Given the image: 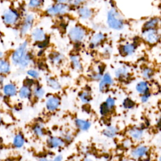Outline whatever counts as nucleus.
<instances>
[{
    "label": "nucleus",
    "mask_w": 161,
    "mask_h": 161,
    "mask_svg": "<svg viewBox=\"0 0 161 161\" xmlns=\"http://www.w3.org/2000/svg\"><path fill=\"white\" fill-rule=\"evenodd\" d=\"M108 24L114 30H121L123 28V20L119 13L114 9H111L108 13Z\"/></svg>",
    "instance_id": "obj_1"
},
{
    "label": "nucleus",
    "mask_w": 161,
    "mask_h": 161,
    "mask_svg": "<svg viewBox=\"0 0 161 161\" xmlns=\"http://www.w3.org/2000/svg\"><path fill=\"white\" fill-rule=\"evenodd\" d=\"M28 47V42L24 41L21 43L12 53L11 55V60L13 64L18 65L23 58L26 55Z\"/></svg>",
    "instance_id": "obj_2"
},
{
    "label": "nucleus",
    "mask_w": 161,
    "mask_h": 161,
    "mask_svg": "<svg viewBox=\"0 0 161 161\" xmlns=\"http://www.w3.org/2000/svg\"><path fill=\"white\" fill-rule=\"evenodd\" d=\"M19 18L18 12L16 9L11 8L5 9L1 16L3 22L8 26L15 25L18 22Z\"/></svg>",
    "instance_id": "obj_3"
},
{
    "label": "nucleus",
    "mask_w": 161,
    "mask_h": 161,
    "mask_svg": "<svg viewBox=\"0 0 161 161\" xmlns=\"http://www.w3.org/2000/svg\"><path fill=\"white\" fill-rule=\"evenodd\" d=\"M86 35V32L84 28L79 26H76L70 29L69 33L70 38L75 42H78L82 41Z\"/></svg>",
    "instance_id": "obj_4"
},
{
    "label": "nucleus",
    "mask_w": 161,
    "mask_h": 161,
    "mask_svg": "<svg viewBox=\"0 0 161 161\" xmlns=\"http://www.w3.org/2000/svg\"><path fill=\"white\" fill-rule=\"evenodd\" d=\"M69 9V8L65 4L59 3L52 6L47 9V13L50 15L54 16L58 14H63L66 13Z\"/></svg>",
    "instance_id": "obj_5"
},
{
    "label": "nucleus",
    "mask_w": 161,
    "mask_h": 161,
    "mask_svg": "<svg viewBox=\"0 0 161 161\" xmlns=\"http://www.w3.org/2000/svg\"><path fill=\"white\" fill-rule=\"evenodd\" d=\"M2 92L7 97H13L18 94L17 86L13 82L4 84L2 87Z\"/></svg>",
    "instance_id": "obj_6"
},
{
    "label": "nucleus",
    "mask_w": 161,
    "mask_h": 161,
    "mask_svg": "<svg viewBox=\"0 0 161 161\" xmlns=\"http://www.w3.org/2000/svg\"><path fill=\"white\" fill-rule=\"evenodd\" d=\"M143 34L146 41L151 44L157 43L159 39V33L155 29L145 30Z\"/></svg>",
    "instance_id": "obj_7"
},
{
    "label": "nucleus",
    "mask_w": 161,
    "mask_h": 161,
    "mask_svg": "<svg viewBox=\"0 0 161 161\" xmlns=\"http://www.w3.org/2000/svg\"><path fill=\"white\" fill-rule=\"evenodd\" d=\"M33 21L34 16L33 14H28L25 17L20 28V33L21 35H25L30 30L33 24Z\"/></svg>",
    "instance_id": "obj_8"
},
{
    "label": "nucleus",
    "mask_w": 161,
    "mask_h": 161,
    "mask_svg": "<svg viewBox=\"0 0 161 161\" xmlns=\"http://www.w3.org/2000/svg\"><path fill=\"white\" fill-rule=\"evenodd\" d=\"M60 105V99L55 96L48 97L46 102V107L48 110L53 111L56 110Z\"/></svg>",
    "instance_id": "obj_9"
},
{
    "label": "nucleus",
    "mask_w": 161,
    "mask_h": 161,
    "mask_svg": "<svg viewBox=\"0 0 161 161\" xmlns=\"http://www.w3.org/2000/svg\"><path fill=\"white\" fill-rule=\"evenodd\" d=\"M25 142V140L24 136L21 133H18L14 135L13 136L12 140V145L16 148H21L24 146Z\"/></svg>",
    "instance_id": "obj_10"
},
{
    "label": "nucleus",
    "mask_w": 161,
    "mask_h": 161,
    "mask_svg": "<svg viewBox=\"0 0 161 161\" xmlns=\"http://www.w3.org/2000/svg\"><path fill=\"white\" fill-rule=\"evenodd\" d=\"M113 84V79L109 74H106L102 78L99 83V90L101 92L104 91L108 86Z\"/></svg>",
    "instance_id": "obj_11"
},
{
    "label": "nucleus",
    "mask_w": 161,
    "mask_h": 161,
    "mask_svg": "<svg viewBox=\"0 0 161 161\" xmlns=\"http://www.w3.org/2000/svg\"><path fill=\"white\" fill-rule=\"evenodd\" d=\"M32 91L31 87L26 85L22 86L19 90H18V94L21 99H28L31 95Z\"/></svg>",
    "instance_id": "obj_12"
},
{
    "label": "nucleus",
    "mask_w": 161,
    "mask_h": 161,
    "mask_svg": "<svg viewBox=\"0 0 161 161\" xmlns=\"http://www.w3.org/2000/svg\"><path fill=\"white\" fill-rule=\"evenodd\" d=\"M32 38L36 42H42L45 40V35L44 31L41 28H35L31 33Z\"/></svg>",
    "instance_id": "obj_13"
},
{
    "label": "nucleus",
    "mask_w": 161,
    "mask_h": 161,
    "mask_svg": "<svg viewBox=\"0 0 161 161\" xmlns=\"http://www.w3.org/2000/svg\"><path fill=\"white\" fill-rule=\"evenodd\" d=\"M10 62L5 58H0V74L6 75L11 71Z\"/></svg>",
    "instance_id": "obj_14"
},
{
    "label": "nucleus",
    "mask_w": 161,
    "mask_h": 161,
    "mask_svg": "<svg viewBox=\"0 0 161 161\" xmlns=\"http://www.w3.org/2000/svg\"><path fill=\"white\" fill-rule=\"evenodd\" d=\"M64 143L62 139L58 137L52 136L48 139V144L49 147L53 148H57L62 147Z\"/></svg>",
    "instance_id": "obj_15"
},
{
    "label": "nucleus",
    "mask_w": 161,
    "mask_h": 161,
    "mask_svg": "<svg viewBox=\"0 0 161 161\" xmlns=\"http://www.w3.org/2000/svg\"><path fill=\"white\" fill-rule=\"evenodd\" d=\"M148 152V148L145 146H140L133 150L131 152V155L135 158H140L146 155Z\"/></svg>",
    "instance_id": "obj_16"
},
{
    "label": "nucleus",
    "mask_w": 161,
    "mask_h": 161,
    "mask_svg": "<svg viewBox=\"0 0 161 161\" xmlns=\"http://www.w3.org/2000/svg\"><path fill=\"white\" fill-rule=\"evenodd\" d=\"M135 50V47L133 44H126L121 47L120 53L124 56H128L133 54Z\"/></svg>",
    "instance_id": "obj_17"
},
{
    "label": "nucleus",
    "mask_w": 161,
    "mask_h": 161,
    "mask_svg": "<svg viewBox=\"0 0 161 161\" xmlns=\"http://www.w3.org/2000/svg\"><path fill=\"white\" fill-rule=\"evenodd\" d=\"M75 123L80 130L83 131L88 130L91 125L89 121L82 119H76L75 120Z\"/></svg>",
    "instance_id": "obj_18"
},
{
    "label": "nucleus",
    "mask_w": 161,
    "mask_h": 161,
    "mask_svg": "<svg viewBox=\"0 0 161 161\" xmlns=\"http://www.w3.org/2000/svg\"><path fill=\"white\" fill-rule=\"evenodd\" d=\"M104 35L101 33H98L95 34L91 41V45L92 47H97L98 45H99L101 43V42H103V40H104Z\"/></svg>",
    "instance_id": "obj_19"
},
{
    "label": "nucleus",
    "mask_w": 161,
    "mask_h": 161,
    "mask_svg": "<svg viewBox=\"0 0 161 161\" xmlns=\"http://www.w3.org/2000/svg\"><path fill=\"white\" fill-rule=\"evenodd\" d=\"M78 14L81 18L84 19H89L92 16L91 10L86 7H83L80 8L78 11Z\"/></svg>",
    "instance_id": "obj_20"
},
{
    "label": "nucleus",
    "mask_w": 161,
    "mask_h": 161,
    "mask_svg": "<svg viewBox=\"0 0 161 161\" xmlns=\"http://www.w3.org/2000/svg\"><path fill=\"white\" fill-rule=\"evenodd\" d=\"M136 89L139 93L144 94L148 92V86L146 82L142 81L137 84L136 86Z\"/></svg>",
    "instance_id": "obj_21"
},
{
    "label": "nucleus",
    "mask_w": 161,
    "mask_h": 161,
    "mask_svg": "<svg viewBox=\"0 0 161 161\" xmlns=\"http://www.w3.org/2000/svg\"><path fill=\"white\" fill-rule=\"evenodd\" d=\"M143 130L138 128H134L130 131V135L135 140L141 139L142 137L143 136Z\"/></svg>",
    "instance_id": "obj_22"
},
{
    "label": "nucleus",
    "mask_w": 161,
    "mask_h": 161,
    "mask_svg": "<svg viewBox=\"0 0 161 161\" xmlns=\"http://www.w3.org/2000/svg\"><path fill=\"white\" fill-rule=\"evenodd\" d=\"M118 130L116 127L110 126L107 127L104 131H103V134L109 138H113L115 136L117 135Z\"/></svg>",
    "instance_id": "obj_23"
},
{
    "label": "nucleus",
    "mask_w": 161,
    "mask_h": 161,
    "mask_svg": "<svg viewBox=\"0 0 161 161\" xmlns=\"http://www.w3.org/2000/svg\"><path fill=\"white\" fill-rule=\"evenodd\" d=\"M128 75V71L126 67H120L115 71V75L118 79H126Z\"/></svg>",
    "instance_id": "obj_24"
},
{
    "label": "nucleus",
    "mask_w": 161,
    "mask_h": 161,
    "mask_svg": "<svg viewBox=\"0 0 161 161\" xmlns=\"http://www.w3.org/2000/svg\"><path fill=\"white\" fill-rule=\"evenodd\" d=\"M158 23V18H152L145 23L144 29L145 30L155 29V27L157 26Z\"/></svg>",
    "instance_id": "obj_25"
},
{
    "label": "nucleus",
    "mask_w": 161,
    "mask_h": 161,
    "mask_svg": "<svg viewBox=\"0 0 161 161\" xmlns=\"http://www.w3.org/2000/svg\"><path fill=\"white\" fill-rule=\"evenodd\" d=\"M31 60V57L30 55L26 53V55L25 56V57L23 58V60L21 61L19 64L18 65V66L20 68L24 69V68L26 67L30 64Z\"/></svg>",
    "instance_id": "obj_26"
},
{
    "label": "nucleus",
    "mask_w": 161,
    "mask_h": 161,
    "mask_svg": "<svg viewBox=\"0 0 161 161\" xmlns=\"http://www.w3.org/2000/svg\"><path fill=\"white\" fill-rule=\"evenodd\" d=\"M47 84L50 87L54 90H58L60 89V84L53 78H49L47 79Z\"/></svg>",
    "instance_id": "obj_27"
},
{
    "label": "nucleus",
    "mask_w": 161,
    "mask_h": 161,
    "mask_svg": "<svg viewBox=\"0 0 161 161\" xmlns=\"http://www.w3.org/2000/svg\"><path fill=\"white\" fill-rule=\"evenodd\" d=\"M70 60L72 61V65L74 66V67L77 69V70H80L82 67H81V64L80 62L79 61V58L75 56V55H72L70 56Z\"/></svg>",
    "instance_id": "obj_28"
},
{
    "label": "nucleus",
    "mask_w": 161,
    "mask_h": 161,
    "mask_svg": "<svg viewBox=\"0 0 161 161\" xmlns=\"http://www.w3.org/2000/svg\"><path fill=\"white\" fill-rule=\"evenodd\" d=\"M34 96L37 98H42L44 95V90L40 86H36L33 91Z\"/></svg>",
    "instance_id": "obj_29"
},
{
    "label": "nucleus",
    "mask_w": 161,
    "mask_h": 161,
    "mask_svg": "<svg viewBox=\"0 0 161 161\" xmlns=\"http://www.w3.org/2000/svg\"><path fill=\"white\" fill-rule=\"evenodd\" d=\"M33 131L35 135L38 136H42L43 135V126L41 125H36L33 128Z\"/></svg>",
    "instance_id": "obj_30"
},
{
    "label": "nucleus",
    "mask_w": 161,
    "mask_h": 161,
    "mask_svg": "<svg viewBox=\"0 0 161 161\" xmlns=\"http://www.w3.org/2000/svg\"><path fill=\"white\" fill-rule=\"evenodd\" d=\"M79 97L83 103H89L91 100V94L89 93H88L87 92H81L79 95Z\"/></svg>",
    "instance_id": "obj_31"
},
{
    "label": "nucleus",
    "mask_w": 161,
    "mask_h": 161,
    "mask_svg": "<svg viewBox=\"0 0 161 161\" xmlns=\"http://www.w3.org/2000/svg\"><path fill=\"white\" fill-rule=\"evenodd\" d=\"M123 105L125 108L126 109H131L134 107L135 106V103L130 98H126L124 100L123 103Z\"/></svg>",
    "instance_id": "obj_32"
},
{
    "label": "nucleus",
    "mask_w": 161,
    "mask_h": 161,
    "mask_svg": "<svg viewBox=\"0 0 161 161\" xmlns=\"http://www.w3.org/2000/svg\"><path fill=\"white\" fill-rule=\"evenodd\" d=\"M143 75L145 78L146 79H151L153 76V72L152 70V69H150V68H146L143 70Z\"/></svg>",
    "instance_id": "obj_33"
},
{
    "label": "nucleus",
    "mask_w": 161,
    "mask_h": 161,
    "mask_svg": "<svg viewBox=\"0 0 161 161\" xmlns=\"http://www.w3.org/2000/svg\"><path fill=\"white\" fill-rule=\"evenodd\" d=\"M109 111H110V109L108 108V106H106L105 103H103L101 105L100 109H99V111H100V114L101 115H103V116L106 115L109 112Z\"/></svg>",
    "instance_id": "obj_34"
},
{
    "label": "nucleus",
    "mask_w": 161,
    "mask_h": 161,
    "mask_svg": "<svg viewBox=\"0 0 161 161\" xmlns=\"http://www.w3.org/2000/svg\"><path fill=\"white\" fill-rule=\"evenodd\" d=\"M41 4L40 0H30L28 2V6L31 8H35Z\"/></svg>",
    "instance_id": "obj_35"
},
{
    "label": "nucleus",
    "mask_w": 161,
    "mask_h": 161,
    "mask_svg": "<svg viewBox=\"0 0 161 161\" xmlns=\"http://www.w3.org/2000/svg\"><path fill=\"white\" fill-rule=\"evenodd\" d=\"M105 103H106V106H108V108L111 110V109H112L113 108L114 106V103H115V102H114V99H113L112 97H108V98L106 99Z\"/></svg>",
    "instance_id": "obj_36"
},
{
    "label": "nucleus",
    "mask_w": 161,
    "mask_h": 161,
    "mask_svg": "<svg viewBox=\"0 0 161 161\" xmlns=\"http://www.w3.org/2000/svg\"><path fill=\"white\" fill-rule=\"evenodd\" d=\"M50 58L53 63H58L62 60V57L58 53H53L50 56Z\"/></svg>",
    "instance_id": "obj_37"
},
{
    "label": "nucleus",
    "mask_w": 161,
    "mask_h": 161,
    "mask_svg": "<svg viewBox=\"0 0 161 161\" xmlns=\"http://www.w3.org/2000/svg\"><path fill=\"white\" fill-rule=\"evenodd\" d=\"M26 73L30 77H33V78L36 79V78H38L39 76L38 72H37L36 70H35L34 69H30L26 72Z\"/></svg>",
    "instance_id": "obj_38"
},
{
    "label": "nucleus",
    "mask_w": 161,
    "mask_h": 161,
    "mask_svg": "<svg viewBox=\"0 0 161 161\" xmlns=\"http://www.w3.org/2000/svg\"><path fill=\"white\" fill-rule=\"evenodd\" d=\"M149 97H150V94H149L148 92L144 94L142 96L141 100H142V101L143 103H146V102L148 100Z\"/></svg>",
    "instance_id": "obj_39"
},
{
    "label": "nucleus",
    "mask_w": 161,
    "mask_h": 161,
    "mask_svg": "<svg viewBox=\"0 0 161 161\" xmlns=\"http://www.w3.org/2000/svg\"><path fill=\"white\" fill-rule=\"evenodd\" d=\"M33 84V80L32 79L28 78L25 80V84L24 85H26L27 86H29L31 87V86Z\"/></svg>",
    "instance_id": "obj_40"
},
{
    "label": "nucleus",
    "mask_w": 161,
    "mask_h": 161,
    "mask_svg": "<svg viewBox=\"0 0 161 161\" xmlns=\"http://www.w3.org/2000/svg\"><path fill=\"white\" fill-rule=\"evenodd\" d=\"M84 0H70V3L74 5V6H77L79 4H80V3H82V2Z\"/></svg>",
    "instance_id": "obj_41"
},
{
    "label": "nucleus",
    "mask_w": 161,
    "mask_h": 161,
    "mask_svg": "<svg viewBox=\"0 0 161 161\" xmlns=\"http://www.w3.org/2000/svg\"><path fill=\"white\" fill-rule=\"evenodd\" d=\"M5 75L0 74V85H3L5 81Z\"/></svg>",
    "instance_id": "obj_42"
},
{
    "label": "nucleus",
    "mask_w": 161,
    "mask_h": 161,
    "mask_svg": "<svg viewBox=\"0 0 161 161\" xmlns=\"http://www.w3.org/2000/svg\"><path fill=\"white\" fill-rule=\"evenodd\" d=\"M62 156L61 155H58L56 157H55L54 159L52 161H62Z\"/></svg>",
    "instance_id": "obj_43"
},
{
    "label": "nucleus",
    "mask_w": 161,
    "mask_h": 161,
    "mask_svg": "<svg viewBox=\"0 0 161 161\" xmlns=\"http://www.w3.org/2000/svg\"><path fill=\"white\" fill-rule=\"evenodd\" d=\"M58 3H62V4H64V3H67V2H68V1H69L70 0H57Z\"/></svg>",
    "instance_id": "obj_44"
},
{
    "label": "nucleus",
    "mask_w": 161,
    "mask_h": 161,
    "mask_svg": "<svg viewBox=\"0 0 161 161\" xmlns=\"http://www.w3.org/2000/svg\"><path fill=\"white\" fill-rule=\"evenodd\" d=\"M4 56V53L2 51H0V58H3Z\"/></svg>",
    "instance_id": "obj_45"
},
{
    "label": "nucleus",
    "mask_w": 161,
    "mask_h": 161,
    "mask_svg": "<svg viewBox=\"0 0 161 161\" xmlns=\"http://www.w3.org/2000/svg\"><path fill=\"white\" fill-rule=\"evenodd\" d=\"M39 161H52V160H48V159L46 158H41L39 159Z\"/></svg>",
    "instance_id": "obj_46"
},
{
    "label": "nucleus",
    "mask_w": 161,
    "mask_h": 161,
    "mask_svg": "<svg viewBox=\"0 0 161 161\" xmlns=\"http://www.w3.org/2000/svg\"><path fill=\"white\" fill-rule=\"evenodd\" d=\"M3 123V117H2V115H1V113L0 112V125Z\"/></svg>",
    "instance_id": "obj_47"
},
{
    "label": "nucleus",
    "mask_w": 161,
    "mask_h": 161,
    "mask_svg": "<svg viewBox=\"0 0 161 161\" xmlns=\"http://www.w3.org/2000/svg\"><path fill=\"white\" fill-rule=\"evenodd\" d=\"M83 161H92V160H91V159H89V158H85Z\"/></svg>",
    "instance_id": "obj_48"
},
{
    "label": "nucleus",
    "mask_w": 161,
    "mask_h": 161,
    "mask_svg": "<svg viewBox=\"0 0 161 161\" xmlns=\"http://www.w3.org/2000/svg\"><path fill=\"white\" fill-rule=\"evenodd\" d=\"M121 161H128L127 160H121Z\"/></svg>",
    "instance_id": "obj_49"
}]
</instances>
